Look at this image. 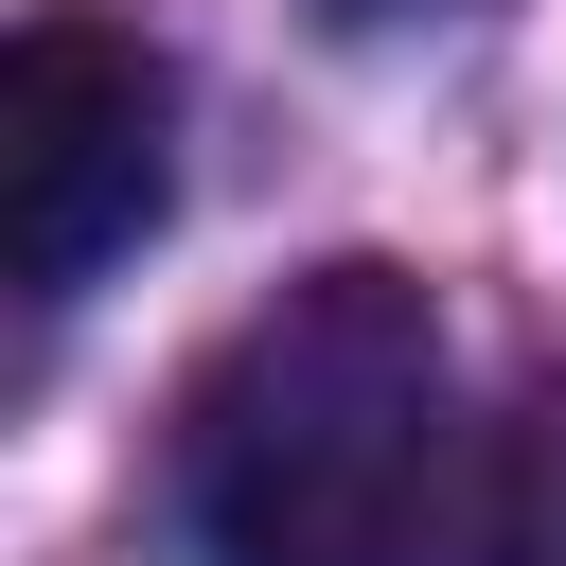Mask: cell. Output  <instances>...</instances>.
Returning <instances> with one entry per match:
<instances>
[{
	"label": "cell",
	"mask_w": 566,
	"mask_h": 566,
	"mask_svg": "<svg viewBox=\"0 0 566 566\" xmlns=\"http://www.w3.org/2000/svg\"><path fill=\"white\" fill-rule=\"evenodd\" d=\"M212 566H442V318L407 265L283 283L195 389Z\"/></svg>",
	"instance_id": "6da1fadb"
},
{
	"label": "cell",
	"mask_w": 566,
	"mask_h": 566,
	"mask_svg": "<svg viewBox=\"0 0 566 566\" xmlns=\"http://www.w3.org/2000/svg\"><path fill=\"white\" fill-rule=\"evenodd\" d=\"M159 124H177L159 53L106 18H35L0 53V265H18V301H71L106 248L159 230V195H177Z\"/></svg>",
	"instance_id": "7a4b0ae2"
}]
</instances>
